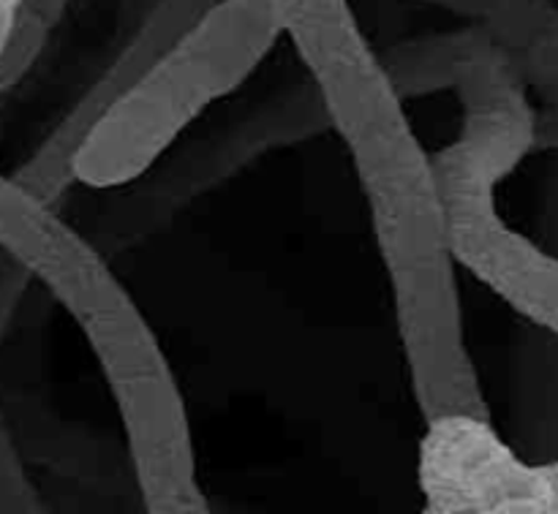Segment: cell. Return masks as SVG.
Wrapping results in <instances>:
<instances>
[{
	"mask_svg": "<svg viewBox=\"0 0 558 514\" xmlns=\"http://www.w3.org/2000/svg\"><path fill=\"white\" fill-rule=\"evenodd\" d=\"M303 65L352 156L420 414L425 423L450 412L490 417L469 352L434 152L420 142L403 93L363 30L305 54Z\"/></svg>",
	"mask_w": 558,
	"mask_h": 514,
	"instance_id": "obj_1",
	"label": "cell"
},
{
	"mask_svg": "<svg viewBox=\"0 0 558 514\" xmlns=\"http://www.w3.org/2000/svg\"><path fill=\"white\" fill-rule=\"evenodd\" d=\"M213 0H156L129 38L82 90L41 145L11 172L33 196L58 205L74 185V158L104 112L199 20Z\"/></svg>",
	"mask_w": 558,
	"mask_h": 514,
	"instance_id": "obj_6",
	"label": "cell"
},
{
	"mask_svg": "<svg viewBox=\"0 0 558 514\" xmlns=\"http://www.w3.org/2000/svg\"><path fill=\"white\" fill-rule=\"evenodd\" d=\"M0 512H44L41 495L27 479L3 419H0Z\"/></svg>",
	"mask_w": 558,
	"mask_h": 514,
	"instance_id": "obj_8",
	"label": "cell"
},
{
	"mask_svg": "<svg viewBox=\"0 0 558 514\" xmlns=\"http://www.w3.org/2000/svg\"><path fill=\"white\" fill-rule=\"evenodd\" d=\"M31 272L69 310L101 368L123 423L145 510L210 512L196 472L189 408L172 365L101 250L58 218L41 254L31 261Z\"/></svg>",
	"mask_w": 558,
	"mask_h": 514,
	"instance_id": "obj_3",
	"label": "cell"
},
{
	"mask_svg": "<svg viewBox=\"0 0 558 514\" xmlns=\"http://www.w3.org/2000/svg\"><path fill=\"white\" fill-rule=\"evenodd\" d=\"M27 0H0V11H5V14H20L22 5H25Z\"/></svg>",
	"mask_w": 558,
	"mask_h": 514,
	"instance_id": "obj_11",
	"label": "cell"
},
{
	"mask_svg": "<svg viewBox=\"0 0 558 514\" xmlns=\"http://www.w3.org/2000/svg\"><path fill=\"white\" fill-rule=\"evenodd\" d=\"M281 36L272 0H213L98 118L74 158V183L114 191L145 178L191 123L251 79Z\"/></svg>",
	"mask_w": 558,
	"mask_h": 514,
	"instance_id": "obj_4",
	"label": "cell"
},
{
	"mask_svg": "<svg viewBox=\"0 0 558 514\" xmlns=\"http://www.w3.org/2000/svg\"><path fill=\"white\" fill-rule=\"evenodd\" d=\"M398 90H452L458 136L434 152L436 188L458 267L558 338V259L512 229L496 205L501 180L529 156L537 114L515 60L483 27L401 44L385 58Z\"/></svg>",
	"mask_w": 558,
	"mask_h": 514,
	"instance_id": "obj_2",
	"label": "cell"
},
{
	"mask_svg": "<svg viewBox=\"0 0 558 514\" xmlns=\"http://www.w3.org/2000/svg\"><path fill=\"white\" fill-rule=\"evenodd\" d=\"M54 27L58 25L49 22L44 14H38L36 9L22 5L20 16H16L14 27H11L9 41H5L3 52H0V98L14 90L31 74V69L38 63L44 49H47V41Z\"/></svg>",
	"mask_w": 558,
	"mask_h": 514,
	"instance_id": "obj_7",
	"label": "cell"
},
{
	"mask_svg": "<svg viewBox=\"0 0 558 514\" xmlns=\"http://www.w3.org/2000/svg\"><path fill=\"white\" fill-rule=\"evenodd\" d=\"M417 485L428 514H558V461H523L483 414L425 423Z\"/></svg>",
	"mask_w": 558,
	"mask_h": 514,
	"instance_id": "obj_5",
	"label": "cell"
},
{
	"mask_svg": "<svg viewBox=\"0 0 558 514\" xmlns=\"http://www.w3.org/2000/svg\"><path fill=\"white\" fill-rule=\"evenodd\" d=\"M69 3L71 0H27L25 5H31V9H36L38 14H44L49 22H54V25H58V22L63 20Z\"/></svg>",
	"mask_w": 558,
	"mask_h": 514,
	"instance_id": "obj_10",
	"label": "cell"
},
{
	"mask_svg": "<svg viewBox=\"0 0 558 514\" xmlns=\"http://www.w3.org/2000/svg\"><path fill=\"white\" fill-rule=\"evenodd\" d=\"M31 281L33 272L27 270L25 261H20L11 250L0 245V343H3L5 332H9L11 319H14Z\"/></svg>",
	"mask_w": 558,
	"mask_h": 514,
	"instance_id": "obj_9",
	"label": "cell"
}]
</instances>
